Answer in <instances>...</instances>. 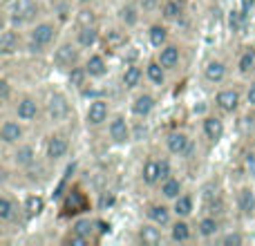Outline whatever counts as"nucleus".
<instances>
[{"mask_svg":"<svg viewBox=\"0 0 255 246\" xmlns=\"http://www.w3.org/2000/svg\"><path fill=\"white\" fill-rule=\"evenodd\" d=\"M172 213H175L177 217H188L190 213H193V197H188V195H179V197L175 199Z\"/></svg>","mask_w":255,"mask_h":246,"instance_id":"26","label":"nucleus"},{"mask_svg":"<svg viewBox=\"0 0 255 246\" xmlns=\"http://www.w3.org/2000/svg\"><path fill=\"white\" fill-rule=\"evenodd\" d=\"M141 179L143 184L148 186H154L157 181H161V168H159V161H148L141 170Z\"/></svg>","mask_w":255,"mask_h":246,"instance_id":"21","label":"nucleus"},{"mask_svg":"<svg viewBox=\"0 0 255 246\" xmlns=\"http://www.w3.org/2000/svg\"><path fill=\"white\" fill-rule=\"evenodd\" d=\"M11 217H13V204H11V199L2 197V199H0V220L7 222V220H11Z\"/></svg>","mask_w":255,"mask_h":246,"instance_id":"38","label":"nucleus"},{"mask_svg":"<svg viewBox=\"0 0 255 246\" xmlns=\"http://www.w3.org/2000/svg\"><path fill=\"white\" fill-rule=\"evenodd\" d=\"M141 7H143L145 11H152V9L157 7V0H141Z\"/></svg>","mask_w":255,"mask_h":246,"instance_id":"45","label":"nucleus"},{"mask_svg":"<svg viewBox=\"0 0 255 246\" xmlns=\"http://www.w3.org/2000/svg\"><path fill=\"white\" fill-rule=\"evenodd\" d=\"M54 36H56V27H54L52 22H40V25H36L29 34L31 52H40L43 47H47L54 40Z\"/></svg>","mask_w":255,"mask_h":246,"instance_id":"1","label":"nucleus"},{"mask_svg":"<svg viewBox=\"0 0 255 246\" xmlns=\"http://www.w3.org/2000/svg\"><path fill=\"white\" fill-rule=\"evenodd\" d=\"M145 74H148V79L152 81L154 85H163V81H166V67H163L159 61H152V63H148V67H145Z\"/></svg>","mask_w":255,"mask_h":246,"instance_id":"24","label":"nucleus"},{"mask_svg":"<svg viewBox=\"0 0 255 246\" xmlns=\"http://www.w3.org/2000/svg\"><path fill=\"white\" fill-rule=\"evenodd\" d=\"M94 226H97V222H90V220H79L74 224V229L72 231H76V233H81V235H85V238H92V233H94Z\"/></svg>","mask_w":255,"mask_h":246,"instance_id":"37","label":"nucleus"},{"mask_svg":"<svg viewBox=\"0 0 255 246\" xmlns=\"http://www.w3.org/2000/svg\"><path fill=\"white\" fill-rule=\"evenodd\" d=\"M222 242H224V244H242L244 238H242V235H238V233H231V235H226Z\"/></svg>","mask_w":255,"mask_h":246,"instance_id":"42","label":"nucleus"},{"mask_svg":"<svg viewBox=\"0 0 255 246\" xmlns=\"http://www.w3.org/2000/svg\"><path fill=\"white\" fill-rule=\"evenodd\" d=\"M90 240L85 238V235H81V233H76V231H72L70 235L65 238V244H74V246H85Z\"/></svg>","mask_w":255,"mask_h":246,"instance_id":"39","label":"nucleus"},{"mask_svg":"<svg viewBox=\"0 0 255 246\" xmlns=\"http://www.w3.org/2000/svg\"><path fill=\"white\" fill-rule=\"evenodd\" d=\"M141 76H143V72H141V67L136 65H128L124 76H121V81H124L126 88H136V85L141 83Z\"/></svg>","mask_w":255,"mask_h":246,"instance_id":"28","label":"nucleus"},{"mask_svg":"<svg viewBox=\"0 0 255 246\" xmlns=\"http://www.w3.org/2000/svg\"><path fill=\"white\" fill-rule=\"evenodd\" d=\"M81 2H92V0H81Z\"/></svg>","mask_w":255,"mask_h":246,"instance_id":"48","label":"nucleus"},{"mask_svg":"<svg viewBox=\"0 0 255 246\" xmlns=\"http://www.w3.org/2000/svg\"><path fill=\"white\" fill-rule=\"evenodd\" d=\"M148 217H150V220H152L157 226H168V224H170V208H168V206H161V204H154V206H150Z\"/></svg>","mask_w":255,"mask_h":246,"instance_id":"20","label":"nucleus"},{"mask_svg":"<svg viewBox=\"0 0 255 246\" xmlns=\"http://www.w3.org/2000/svg\"><path fill=\"white\" fill-rule=\"evenodd\" d=\"M170 240L172 242H188L190 240V226L184 220H177L170 226Z\"/></svg>","mask_w":255,"mask_h":246,"instance_id":"23","label":"nucleus"},{"mask_svg":"<svg viewBox=\"0 0 255 246\" xmlns=\"http://www.w3.org/2000/svg\"><path fill=\"white\" fill-rule=\"evenodd\" d=\"M161 195L166 199H177L181 195V181L175 179V177H168L161 184Z\"/></svg>","mask_w":255,"mask_h":246,"instance_id":"25","label":"nucleus"},{"mask_svg":"<svg viewBox=\"0 0 255 246\" xmlns=\"http://www.w3.org/2000/svg\"><path fill=\"white\" fill-rule=\"evenodd\" d=\"M43 211H45V199L40 197V195H31V197H27V202H25V213L27 215L38 217Z\"/></svg>","mask_w":255,"mask_h":246,"instance_id":"30","label":"nucleus"},{"mask_svg":"<svg viewBox=\"0 0 255 246\" xmlns=\"http://www.w3.org/2000/svg\"><path fill=\"white\" fill-rule=\"evenodd\" d=\"M161 13H163V18H168V20H175V18L181 16V2L179 0H168V2H163Z\"/></svg>","mask_w":255,"mask_h":246,"instance_id":"35","label":"nucleus"},{"mask_svg":"<svg viewBox=\"0 0 255 246\" xmlns=\"http://www.w3.org/2000/svg\"><path fill=\"white\" fill-rule=\"evenodd\" d=\"M47 115L52 121H65L70 115V103L63 94H52L47 101Z\"/></svg>","mask_w":255,"mask_h":246,"instance_id":"4","label":"nucleus"},{"mask_svg":"<svg viewBox=\"0 0 255 246\" xmlns=\"http://www.w3.org/2000/svg\"><path fill=\"white\" fill-rule=\"evenodd\" d=\"M76 58H79V52H76L74 45L70 43H63L61 47L54 52V65L58 70H72L76 65Z\"/></svg>","mask_w":255,"mask_h":246,"instance_id":"3","label":"nucleus"},{"mask_svg":"<svg viewBox=\"0 0 255 246\" xmlns=\"http://www.w3.org/2000/svg\"><path fill=\"white\" fill-rule=\"evenodd\" d=\"M159 168H161V179H168L170 177V163L163 159V161H159Z\"/></svg>","mask_w":255,"mask_h":246,"instance_id":"43","label":"nucleus"},{"mask_svg":"<svg viewBox=\"0 0 255 246\" xmlns=\"http://www.w3.org/2000/svg\"><path fill=\"white\" fill-rule=\"evenodd\" d=\"M85 70H88V74L92 76V79H101V76L108 74V63H106V58H103L101 54H94V56L88 58Z\"/></svg>","mask_w":255,"mask_h":246,"instance_id":"13","label":"nucleus"},{"mask_svg":"<svg viewBox=\"0 0 255 246\" xmlns=\"http://www.w3.org/2000/svg\"><path fill=\"white\" fill-rule=\"evenodd\" d=\"M217 108L224 112H235L240 108V92H235V90H222L220 94H217L215 99Z\"/></svg>","mask_w":255,"mask_h":246,"instance_id":"8","label":"nucleus"},{"mask_svg":"<svg viewBox=\"0 0 255 246\" xmlns=\"http://www.w3.org/2000/svg\"><path fill=\"white\" fill-rule=\"evenodd\" d=\"M154 110V99L150 94H139V97L132 101V112L136 117H148Z\"/></svg>","mask_w":255,"mask_h":246,"instance_id":"16","label":"nucleus"},{"mask_svg":"<svg viewBox=\"0 0 255 246\" xmlns=\"http://www.w3.org/2000/svg\"><path fill=\"white\" fill-rule=\"evenodd\" d=\"M76 40H79L81 47H92L94 43L99 40V31L92 27H81L79 29V36H76Z\"/></svg>","mask_w":255,"mask_h":246,"instance_id":"29","label":"nucleus"},{"mask_svg":"<svg viewBox=\"0 0 255 246\" xmlns=\"http://www.w3.org/2000/svg\"><path fill=\"white\" fill-rule=\"evenodd\" d=\"M217 231H220V222H217L215 217H204V220L199 222V235H202V238H213Z\"/></svg>","mask_w":255,"mask_h":246,"instance_id":"34","label":"nucleus"},{"mask_svg":"<svg viewBox=\"0 0 255 246\" xmlns=\"http://www.w3.org/2000/svg\"><path fill=\"white\" fill-rule=\"evenodd\" d=\"M36 13H38V4L34 2V0H16V4H13L11 9V20L13 22H29L36 18Z\"/></svg>","mask_w":255,"mask_h":246,"instance_id":"2","label":"nucleus"},{"mask_svg":"<svg viewBox=\"0 0 255 246\" xmlns=\"http://www.w3.org/2000/svg\"><path fill=\"white\" fill-rule=\"evenodd\" d=\"M247 101L251 103V106H255V81L251 85H249V92H247Z\"/></svg>","mask_w":255,"mask_h":246,"instance_id":"44","label":"nucleus"},{"mask_svg":"<svg viewBox=\"0 0 255 246\" xmlns=\"http://www.w3.org/2000/svg\"><path fill=\"white\" fill-rule=\"evenodd\" d=\"M242 16H244V13H240V11H231L229 22H231V29H233V31L242 29Z\"/></svg>","mask_w":255,"mask_h":246,"instance_id":"41","label":"nucleus"},{"mask_svg":"<svg viewBox=\"0 0 255 246\" xmlns=\"http://www.w3.org/2000/svg\"><path fill=\"white\" fill-rule=\"evenodd\" d=\"M108 103L103 99H97V101L90 103L88 112H85V119H88V125H101L103 121L108 119Z\"/></svg>","mask_w":255,"mask_h":246,"instance_id":"5","label":"nucleus"},{"mask_svg":"<svg viewBox=\"0 0 255 246\" xmlns=\"http://www.w3.org/2000/svg\"><path fill=\"white\" fill-rule=\"evenodd\" d=\"M119 18L126 22V27H132V25H136L139 22V9L134 7V4H124V7L119 9Z\"/></svg>","mask_w":255,"mask_h":246,"instance_id":"32","label":"nucleus"},{"mask_svg":"<svg viewBox=\"0 0 255 246\" xmlns=\"http://www.w3.org/2000/svg\"><path fill=\"white\" fill-rule=\"evenodd\" d=\"M110 139L115 143H128L130 141V125L124 117H115L110 123Z\"/></svg>","mask_w":255,"mask_h":246,"instance_id":"7","label":"nucleus"},{"mask_svg":"<svg viewBox=\"0 0 255 246\" xmlns=\"http://www.w3.org/2000/svg\"><path fill=\"white\" fill-rule=\"evenodd\" d=\"M0 90H2V101H7V99H9V83H7V81H2V83H0Z\"/></svg>","mask_w":255,"mask_h":246,"instance_id":"46","label":"nucleus"},{"mask_svg":"<svg viewBox=\"0 0 255 246\" xmlns=\"http://www.w3.org/2000/svg\"><path fill=\"white\" fill-rule=\"evenodd\" d=\"M18 34L11 29H4L2 36H0V52L4 54V56H11L13 52H18Z\"/></svg>","mask_w":255,"mask_h":246,"instance_id":"17","label":"nucleus"},{"mask_svg":"<svg viewBox=\"0 0 255 246\" xmlns=\"http://www.w3.org/2000/svg\"><path fill=\"white\" fill-rule=\"evenodd\" d=\"M139 242H143L145 246H154L161 242V231L157 226H141L139 231Z\"/></svg>","mask_w":255,"mask_h":246,"instance_id":"22","label":"nucleus"},{"mask_svg":"<svg viewBox=\"0 0 255 246\" xmlns=\"http://www.w3.org/2000/svg\"><path fill=\"white\" fill-rule=\"evenodd\" d=\"M148 38H150V43H152L154 47H163L166 40H168V29L163 25H152L150 27V31H148Z\"/></svg>","mask_w":255,"mask_h":246,"instance_id":"31","label":"nucleus"},{"mask_svg":"<svg viewBox=\"0 0 255 246\" xmlns=\"http://www.w3.org/2000/svg\"><path fill=\"white\" fill-rule=\"evenodd\" d=\"M92 25H94V13L83 9V11L79 13V27H92Z\"/></svg>","mask_w":255,"mask_h":246,"instance_id":"40","label":"nucleus"},{"mask_svg":"<svg viewBox=\"0 0 255 246\" xmlns=\"http://www.w3.org/2000/svg\"><path fill=\"white\" fill-rule=\"evenodd\" d=\"M238 206H240V211H242L244 215H253V211H255V193L249 188V186L238 193Z\"/></svg>","mask_w":255,"mask_h":246,"instance_id":"18","label":"nucleus"},{"mask_svg":"<svg viewBox=\"0 0 255 246\" xmlns=\"http://www.w3.org/2000/svg\"><path fill=\"white\" fill-rule=\"evenodd\" d=\"M67 150H70V143H67L65 136L56 134V136H52V139L47 141V157L52 159V161H56V159H63L67 154Z\"/></svg>","mask_w":255,"mask_h":246,"instance_id":"9","label":"nucleus"},{"mask_svg":"<svg viewBox=\"0 0 255 246\" xmlns=\"http://www.w3.org/2000/svg\"><path fill=\"white\" fill-rule=\"evenodd\" d=\"M166 143H168V150H170L172 154H184L190 145V139L184 134V132H172V134H168Z\"/></svg>","mask_w":255,"mask_h":246,"instance_id":"15","label":"nucleus"},{"mask_svg":"<svg viewBox=\"0 0 255 246\" xmlns=\"http://www.w3.org/2000/svg\"><path fill=\"white\" fill-rule=\"evenodd\" d=\"M88 70H85V67H72L70 70V83L74 85V88H83L85 85V79H88Z\"/></svg>","mask_w":255,"mask_h":246,"instance_id":"36","label":"nucleus"},{"mask_svg":"<svg viewBox=\"0 0 255 246\" xmlns=\"http://www.w3.org/2000/svg\"><path fill=\"white\" fill-rule=\"evenodd\" d=\"M126 43H128V36L119 29H110L103 36V47H106V52H117V49H121Z\"/></svg>","mask_w":255,"mask_h":246,"instance_id":"14","label":"nucleus"},{"mask_svg":"<svg viewBox=\"0 0 255 246\" xmlns=\"http://www.w3.org/2000/svg\"><path fill=\"white\" fill-rule=\"evenodd\" d=\"M36 159V152L31 145H20V148L16 150V154H13V161H16V166H31Z\"/></svg>","mask_w":255,"mask_h":246,"instance_id":"27","label":"nucleus"},{"mask_svg":"<svg viewBox=\"0 0 255 246\" xmlns=\"http://www.w3.org/2000/svg\"><path fill=\"white\" fill-rule=\"evenodd\" d=\"M179 58H181V54H179L177 45H163V47H159L157 61L161 63L166 70H175V67L179 65Z\"/></svg>","mask_w":255,"mask_h":246,"instance_id":"6","label":"nucleus"},{"mask_svg":"<svg viewBox=\"0 0 255 246\" xmlns=\"http://www.w3.org/2000/svg\"><path fill=\"white\" fill-rule=\"evenodd\" d=\"M16 115L20 121H34L36 115H38V103L29 97L22 99V101H18V106H16Z\"/></svg>","mask_w":255,"mask_h":246,"instance_id":"11","label":"nucleus"},{"mask_svg":"<svg viewBox=\"0 0 255 246\" xmlns=\"http://www.w3.org/2000/svg\"><path fill=\"white\" fill-rule=\"evenodd\" d=\"M204 74H206V79L211 83H222L226 79V65L222 61H211L206 65V70H204Z\"/></svg>","mask_w":255,"mask_h":246,"instance_id":"19","label":"nucleus"},{"mask_svg":"<svg viewBox=\"0 0 255 246\" xmlns=\"http://www.w3.org/2000/svg\"><path fill=\"white\" fill-rule=\"evenodd\" d=\"M204 134H206V139H211L213 143H217V141L224 136V123L217 119V117H206V119H204Z\"/></svg>","mask_w":255,"mask_h":246,"instance_id":"10","label":"nucleus"},{"mask_svg":"<svg viewBox=\"0 0 255 246\" xmlns=\"http://www.w3.org/2000/svg\"><path fill=\"white\" fill-rule=\"evenodd\" d=\"M251 2H253V0H244V11L249 9V4H251Z\"/></svg>","mask_w":255,"mask_h":246,"instance_id":"47","label":"nucleus"},{"mask_svg":"<svg viewBox=\"0 0 255 246\" xmlns=\"http://www.w3.org/2000/svg\"><path fill=\"white\" fill-rule=\"evenodd\" d=\"M238 67H240V72H242V74H251V72H255V49L253 47H249L247 52L240 56Z\"/></svg>","mask_w":255,"mask_h":246,"instance_id":"33","label":"nucleus"},{"mask_svg":"<svg viewBox=\"0 0 255 246\" xmlns=\"http://www.w3.org/2000/svg\"><path fill=\"white\" fill-rule=\"evenodd\" d=\"M0 139L2 143H18L22 139V127L16 121H4L0 127Z\"/></svg>","mask_w":255,"mask_h":246,"instance_id":"12","label":"nucleus"}]
</instances>
